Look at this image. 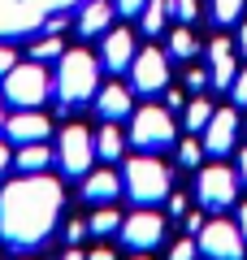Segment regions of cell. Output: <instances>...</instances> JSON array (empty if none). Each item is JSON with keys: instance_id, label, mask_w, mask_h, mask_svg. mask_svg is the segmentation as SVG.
I'll return each mask as SVG.
<instances>
[{"instance_id": "6da1fadb", "label": "cell", "mask_w": 247, "mask_h": 260, "mask_svg": "<svg viewBox=\"0 0 247 260\" xmlns=\"http://www.w3.org/2000/svg\"><path fill=\"white\" fill-rule=\"evenodd\" d=\"M61 178L48 174H22L13 182H5L0 191V239L18 251H35L48 243V234L61 221Z\"/></svg>"}, {"instance_id": "7a4b0ae2", "label": "cell", "mask_w": 247, "mask_h": 260, "mask_svg": "<svg viewBox=\"0 0 247 260\" xmlns=\"http://www.w3.org/2000/svg\"><path fill=\"white\" fill-rule=\"evenodd\" d=\"M52 91L65 109H78V104H91L96 91H100V65L87 48H74V52H61L56 61V78Z\"/></svg>"}, {"instance_id": "3957f363", "label": "cell", "mask_w": 247, "mask_h": 260, "mask_svg": "<svg viewBox=\"0 0 247 260\" xmlns=\"http://www.w3.org/2000/svg\"><path fill=\"white\" fill-rule=\"evenodd\" d=\"M121 186H126V195L135 200L139 208H152V204H161V200H169L174 178H169V169H165L152 152H143V156H130V160H126Z\"/></svg>"}, {"instance_id": "277c9868", "label": "cell", "mask_w": 247, "mask_h": 260, "mask_svg": "<svg viewBox=\"0 0 247 260\" xmlns=\"http://www.w3.org/2000/svg\"><path fill=\"white\" fill-rule=\"evenodd\" d=\"M0 83H5V100L13 109H39L52 95V78H48L44 61H18Z\"/></svg>"}, {"instance_id": "5b68a950", "label": "cell", "mask_w": 247, "mask_h": 260, "mask_svg": "<svg viewBox=\"0 0 247 260\" xmlns=\"http://www.w3.org/2000/svg\"><path fill=\"white\" fill-rule=\"evenodd\" d=\"M96 165V135L87 126H65L56 139V169L65 178H87Z\"/></svg>"}, {"instance_id": "8992f818", "label": "cell", "mask_w": 247, "mask_h": 260, "mask_svg": "<svg viewBox=\"0 0 247 260\" xmlns=\"http://www.w3.org/2000/svg\"><path fill=\"white\" fill-rule=\"evenodd\" d=\"M174 117H169V109H161V104H147V109L135 113V121H130V135L126 143H135L139 152H161L174 143Z\"/></svg>"}, {"instance_id": "52a82bcc", "label": "cell", "mask_w": 247, "mask_h": 260, "mask_svg": "<svg viewBox=\"0 0 247 260\" xmlns=\"http://www.w3.org/2000/svg\"><path fill=\"white\" fill-rule=\"evenodd\" d=\"M195 200H200L208 213H226L238 200V169L230 165H204L195 174Z\"/></svg>"}, {"instance_id": "ba28073f", "label": "cell", "mask_w": 247, "mask_h": 260, "mask_svg": "<svg viewBox=\"0 0 247 260\" xmlns=\"http://www.w3.org/2000/svg\"><path fill=\"white\" fill-rule=\"evenodd\" d=\"M195 247H200L204 260H243L247 239H243V230H238V221L217 217V221H208L200 234H195Z\"/></svg>"}, {"instance_id": "9c48e42d", "label": "cell", "mask_w": 247, "mask_h": 260, "mask_svg": "<svg viewBox=\"0 0 247 260\" xmlns=\"http://www.w3.org/2000/svg\"><path fill=\"white\" fill-rule=\"evenodd\" d=\"M130 87H135L139 95H156L169 87V56L161 52V48H143V52H135V61H130Z\"/></svg>"}, {"instance_id": "30bf717a", "label": "cell", "mask_w": 247, "mask_h": 260, "mask_svg": "<svg viewBox=\"0 0 247 260\" xmlns=\"http://www.w3.org/2000/svg\"><path fill=\"white\" fill-rule=\"evenodd\" d=\"M121 247H130V251H152V247H161V239H165V217L161 213H130V217H121Z\"/></svg>"}, {"instance_id": "8fae6325", "label": "cell", "mask_w": 247, "mask_h": 260, "mask_svg": "<svg viewBox=\"0 0 247 260\" xmlns=\"http://www.w3.org/2000/svg\"><path fill=\"white\" fill-rule=\"evenodd\" d=\"M238 143V113L234 109H212L208 126H204V152L208 156H226Z\"/></svg>"}, {"instance_id": "7c38bea8", "label": "cell", "mask_w": 247, "mask_h": 260, "mask_svg": "<svg viewBox=\"0 0 247 260\" xmlns=\"http://www.w3.org/2000/svg\"><path fill=\"white\" fill-rule=\"evenodd\" d=\"M5 135H9L13 143H48L52 121H48L44 113H35V109H18L13 117H5Z\"/></svg>"}, {"instance_id": "4fadbf2b", "label": "cell", "mask_w": 247, "mask_h": 260, "mask_svg": "<svg viewBox=\"0 0 247 260\" xmlns=\"http://www.w3.org/2000/svg\"><path fill=\"white\" fill-rule=\"evenodd\" d=\"M208 74H212V87H226V91L238 78V56H234L230 39H212L208 44Z\"/></svg>"}, {"instance_id": "5bb4252c", "label": "cell", "mask_w": 247, "mask_h": 260, "mask_svg": "<svg viewBox=\"0 0 247 260\" xmlns=\"http://www.w3.org/2000/svg\"><path fill=\"white\" fill-rule=\"evenodd\" d=\"M100 48H104V65H109L113 74H126L130 70V61H135V35H130V30L113 26L109 35L100 39Z\"/></svg>"}, {"instance_id": "9a60e30c", "label": "cell", "mask_w": 247, "mask_h": 260, "mask_svg": "<svg viewBox=\"0 0 247 260\" xmlns=\"http://www.w3.org/2000/svg\"><path fill=\"white\" fill-rule=\"evenodd\" d=\"M121 191H126V186H121V178L113 174V169H91V174L82 178V200H87V204H113Z\"/></svg>"}, {"instance_id": "2e32d148", "label": "cell", "mask_w": 247, "mask_h": 260, "mask_svg": "<svg viewBox=\"0 0 247 260\" xmlns=\"http://www.w3.org/2000/svg\"><path fill=\"white\" fill-rule=\"evenodd\" d=\"M113 9H117V5H109V0H87L82 13H78V35H87V39L109 35L113 30Z\"/></svg>"}, {"instance_id": "e0dca14e", "label": "cell", "mask_w": 247, "mask_h": 260, "mask_svg": "<svg viewBox=\"0 0 247 260\" xmlns=\"http://www.w3.org/2000/svg\"><path fill=\"white\" fill-rule=\"evenodd\" d=\"M96 113H100L104 121H121V117H130V109H135V100H130V87H100L96 91Z\"/></svg>"}, {"instance_id": "ac0fdd59", "label": "cell", "mask_w": 247, "mask_h": 260, "mask_svg": "<svg viewBox=\"0 0 247 260\" xmlns=\"http://www.w3.org/2000/svg\"><path fill=\"white\" fill-rule=\"evenodd\" d=\"M52 160H56V152L48 148V143H22L18 156H13V165H18L22 174H44Z\"/></svg>"}, {"instance_id": "d6986e66", "label": "cell", "mask_w": 247, "mask_h": 260, "mask_svg": "<svg viewBox=\"0 0 247 260\" xmlns=\"http://www.w3.org/2000/svg\"><path fill=\"white\" fill-rule=\"evenodd\" d=\"M169 18H174V5L169 0H147L143 13H139V26H143V35H161L169 26Z\"/></svg>"}, {"instance_id": "ffe728a7", "label": "cell", "mask_w": 247, "mask_h": 260, "mask_svg": "<svg viewBox=\"0 0 247 260\" xmlns=\"http://www.w3.org/2000/svg\"><path fill=\"white\" fill-rule=\"evenodd\" d=\"M121 148H126V135H121L113 121H104L100 135H96V156H100V160H117Z\"/></svg>"}, {"instance_id": "44dd1931", "label": "cell", "mask_w": 247, "mask_h": 260, "mask_svg": "<svg viewBox=\"0 0 247 260\" xmlns=\"http://www.w3.org/2000/svg\"><path fill=\"white\" fill-rule=\"evenodd\" d=\"M200 52V39L191 35V26H178V30H169V56H178V61H191V56Z\"/></svg>"}, {"instance_id": "7402d4cb", "label": "cell", "mask_w": 247, "mask_h": 260, "mask_svg": "<svg viewBox=\"0 0 247 260\" xmlns=\"http://www.w3.org/2000/svg\"><path fill=\"white\" fill-rule=\"evenodd\" d=\"M117 230H121V217L109 204H100V213L87 217V234H117Z\"/></svg>"}, {"instance_id": "603a6c76", "label": "cell", "mask_w": 247, "mask_h": 260, "mask_svg": "<svg viewBox=\"0 0 247 260\" xmlns=\"http://www.w3.org/2000/svg\"><path fill=\"white\" fill-rule=\"evenodd\" d=\"M208 117H212V104L208 100H191V104H187V130H191V135H200V130L208 126Z\"/></svg>"}, {"instance_id": "cb8c5ba5", "label": "cell", "mask_w": 247, "mask_h": 260, "mask_svg": "<svg viewBox=\"0 0 247 260\" xmlns=\"http://www.w3.org/2000/svg\"><path fill=\"white\" fill-rule=\"evenodd\" d=\"M247 0H212V18H217V26H234L238 13H243Z\"/></svg>"}, {"instance_id": "d4e9b609", "label": "cell", "mask_w": 247, "mask_h": 260, "mask_svg": "<svg viewBox=\"0 0 247 260\" xmlns=\"http://www.w3.org/2000/svg\"><path fill=\"white\" fill-rule=\"evenodd\" d=\"M61 52H65V44L56 35H48V39H39V44L30 48V61H61Z\"/></svg>"}, {"instance_id": "484cf974", "label": "cell", "mask_w": 247, "mask_h": 260, "mask_svg": "<svg viewBox=\"0 0 247 260\" xmlns=\"http://www.w3.org/2000/svg\"><path fill=\"white\" fill-rule=\"evenodd\" d=\"M178 160H182L187 169H200V160H204V139H182V143H178Z\"/></svg>"}, {"instance_id": "4316f807", "label": "cell", "mask_w": 247, "mask_h": 260, "mask_svg": "<svg viewBox=\"0 0 247 260\" xmlns=\"http://www.w3.org/2000/svg\"><path fill=\"white\" fill-rule=\"evenodd\" d=\"M169 5H174V18L178 22H195V18H200V5H195V0H169Z\"/></svg>"}, {"instance_id": "83f0119b", "label": "cell", "mask_w": 247, "mask_h": 260, "mask_svg": "<svg viewBox=\"0 0 247 260\" xmlns=\"http://www.w3.org/2000/svg\"><path fill=\"white\" fill-rule=\"evenodd\" d=\"M230 95H234V104H238V109H247V65L238 70V78H234V83H230Z\"/></svg>"}, {"instance_id": "f1b7e54d", "label": "cell", "mask_w": 247, "mask_h": 260, "mask_svg": "<svg viewBox=\"0 0 247 260\" xmlns=\"http://www.w3.org/2000/svg\"><path fill=\"white\" fill-rule=\"evenodd\" d=\"M195 256H200L195 239H182V243H174V247H169V260H195Z\"/></svg>"}, {"instance_id": "f546056e", "label": "cell", "mask_w": 247, "mask_h": 260, "mask_svg": "<svg viewBox=\"0 0 247 260\" xmlns=\"http://www.w3.org/2000/svg\"><path fill=\"white\" fill-rule=\"evenodd\" d=\"M208 83H212L208 70H187V87H191V91H204Z\"/></svg>"}, {"instance_id": "4dcf8cb0", "label": "cell", "mask_w": 247, "mask_h": 260, "mask_svg": "<svg viewBox=\"0 0 247 260\" xmlns=\"http://www.w3.org/2000/svg\"><path fill=\"white\" fill-rule=\"evenodd\" d=\"M13 65H18V52H13V48H5V44H0V78L9 74Z\"/></svg>"}, {"instance_id": "1f68e13d", "label": "cell", "mask_w": 247, "mask_h": 260, "mask_svg": "<svg viewBox=\"0 0 247 260\" xmlns=\"http://www.w3.org/2000/svg\"><path fill=\"white\" fill-rule=\"evenodd\" d=\"M82 234H87V221H70V225H65V239H70L74 247L82 243Z\"/></svg>"}, {"instance_id": "d6a6232c", "label": "cell", "mask_w": 247, "mask_h": 260, "mask_svg": "<svg viewBox=\"0 0 247 260\" xmlns=\"http://www.w3.org/2000/svg\"><path fill=\"white\" fill-rule=\"evenodd\" d=\"M113 5H117L121 13H130V18H135V13H143V5H147V0H113Z\"/></svg>"}, {"instance_id": "836d02e7", "label": "cell", "mask_w": 247, "mask_h": 260, "mask_svg": "<svg viewBox=\"0 0 247 260\" xmlns=\"http://www.w3.org/2000/svg\"><path fill=\"white\" fill-rule=\"evenodd\" d=\"M169 213H174V217L187 213V200H182V195H174V191H169Z\"/></svg>"}, {"instance_id": "e575fe53", "label": "cell", "mask_w": 247, "mask_h": 260, "mask_svg": "<svg viewBox=\"0 0 247 260\" xmlns=\"http://www.w3.org/2000/svg\"><path fill=\"white\" fill-rule=\"evenodd\" d=\"M13 165V156H9V148H5V143H0V178H5V169Z\"/></svg>"}, {"instance_id": "d590c367", "label": "cell", "mask_w": 247, "mask_h": 260, "mask_svg": "<svg viewBox=\"0 0 247 260\" xmlns=\"http://www.w3.org/2000/svg\"><path fill=\"white\" fill-rule=\"evenodd\" d=\"M238 182H247V148L238 152Z\"/></svg>"}, {"instance_id": "8d00e7d4", "label": "cell", "mask_w": 247, "mask_h": 260, "mask_svg": "<svg viewBox=\"0 0 247 260\" xmlns=\"http://www.w3.org/2000/svg\"><path fill=\"white\" fill-rule=\"evenodd\" d=\"M87 260H117V256H113L109 247H96V251H91V256H87Z\"/></svg>"}, {"instance_id": "74e56055", "label": "cell", "mask_w": 247, "mask_h": 260, "mask_svg": "<svg viewBox=\"0 0 247 260\" xmlns=\"http://www.w3.org/2000/svg\"><path fill=\"white\" fill-rule=\"evenodd\" d=\"M238 230H243V239H247V204H238Z\"/></svg>"}, {"instance_id": "f35d334b", "label": "cell", "mask_w": 247, "mask_h": 260, "mask_svg": "<svg viewBox=\"0 0 247 260\" xmlns=\"http://www.w3.org/2000/svg\"><path fill=\"white\" fill-rule=\"evenodd\" d=\"M61 260H87V256H82V251H78V247H74V243H70V247H65V256H61Z\"/></svg>"}, {"instance_id": "ab89813d", "label": "cell", "mask_w": 247, "mask_h": 260, "mask_svg": "<svg viewBox=\"0 0 247 260\" xmlns=\"http://www.w3.org/2000/svg\"><path fill=\"white\" fill-rule=\"evenodd\" d=\"M238 52H247V22L238 26Z\"/></svg>"}, {"instance_id": "60d3db41", "label": "cell", "mask_w": 247, "mask_h": 260, "mask_svg": "<svg viewBox=\"0 0 247 260\" xmlns=\"http://www.w3.org/2000/svg\"><path fill=\"white\" fill-rule=\"evenodd\" d=\"M130 260H147V251H135V256H130Z\"/></svg>"}, {"instance_id": "b9f144b4", "label": "cell", "mask_w": 247, "mask_h": 260, "mask_svg": "<svg viewBox=\"0 0 247 260\" xmlns=\"http://www.w3.org/2000/svg\"><path fill=\"white\" fill-rule=\"evenodd\" d=\"M0 130H5V109H0Z\"/></svg>"}]
</instances>
